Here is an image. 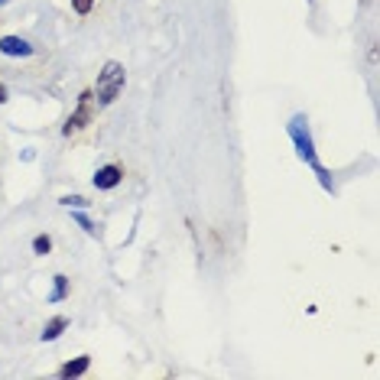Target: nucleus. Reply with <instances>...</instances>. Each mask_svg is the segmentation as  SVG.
<instances>
[{"mask_svg":"<svg viewBox=\"0 0 380 380\" xmlns=\"http://www.w3.org/2000/svg\"><path fill=\"white\" fill-rule=\"evenodd\" d=\"M127 85V72L121 62H107L101 72H98V82H95V101L98 105H114L117 98H121V91H124Z\"/></svg>","mask_w":380,"mask_h":380,"instance_id":"f03ea898","label":"nucleus"},{"mask_svg":"<svg viewBox=\"0 0 380 380\" xmlns=\"http://www.w3.org/2000/svg\"><path fill=\"white\" fill-rule=\"evenodd\" d=\"M124 182V169L117 166V162H107V166H101V169L95 172V189L107 192V189H117Z\"/></svg>","mask_w":380,"mask_h":380,"instance_id":"20e7f679","label":"nucleus"},{"mask_svg":"<svg viewBox=\"0 0 380 380\" xmlns=\"http://www.w3.org/2000/svg\"><path fill=\"white\" fill-rule=\"evenodd\" d=\"M62 205H66V208H88V199H82V195H66Z\"/></svg>","mask_w":380,"mask_h":380,"instance_id":"f8f14e48","label":"nucleus"},{"mask_svg":"<svg viewBox=\"0 0 380 380\" xmlns=\"http://www.w3.org/2000/svg\"><path fill=\"white\" fill-rule=\"evenodd\" d=\"M289 140L296 143V153H299V160H305L309 166H312L315 172H319V179H322V185L325 189H332V179H328V172L319 166V156H315V143H312V137H309V127H305V117L303 114H296L293 121H289Z\"/></svg>","mask_w":380,"mask_h":380,"instance_id":"f257e3e1","label":"nucleus"},{"mask_svg":"<svg viewBox=\"0 0 380 380\" xmlns=\"http://www.w3.org/2000/svg\"><path fill=\"white\" fill-rule=\"evenodd\" d=\"M88 364H91V358L82 354V358H75V361L62 364V367H59V377H82V374L88 371Z\"/></svg>","mask_w":380,"mask_h":380,"instance_id":"423d86ee","label":"nucleus"},{"mask_svg":"<svg viewBox=\"0 0 380 380\" xmlns=\"http://www.w3.org/2000/svg\"><path fill=\"white\" fill-rule=\"evenodd\" d=\"M33 250H36V254H39V257H46V254H49V250H52V241H49V238H46V234H39V238H36V241H33Z\"/></svg>","mask_w":380,"mask_h":380,"instance_id":"9b49d317","label":"nucleus"},{"mask_svg":"<svg viewBox=\"0 0 380 380\" xmlns=\"http://www.w3.org/2000/svg\"><path fill=\"white\" fill-rule=\"evenodd\" d=\"M66 325H68L66 315H56V319H52V322L46 325V332H43V342H56L59 335H62V328H66Z\"/></svg>","mask_w":380,"mask_h":380,"instance_id":"0eeeda50","label":"nucleus"},{"mask_svg":"<svg viewBox=\"0 0 380 380\" xmlns=\"http://www.w3.org/2000/svg\"><path fill=\"white\" fill-rule=\"evenodd\" d=\"M72 10H75L78 17H88L95 10V0H72Z\"/></svg>","mask_w":380,"mask_h":380,"instance_id":"9d476101","label":"nucleus"},{"mask_svg":"<svg viewBox=\"0 0 380 380\" xmlns=\"http://www.w3.org/2000/svg\"><path fill=\"white\" fill-rule=\"evenodd\" d=\"M66 296H68V276H56V293L49 296V299H52V303H62Z\"/></svg>","mask_w":380,"mask_h":380,"instance_id":"6e6552de","label":"nucleus"},{"mask_svg":"<svg viewBox=\"0 0 380 380\" xmlns=\"http://www.w3.org/2000/svg\"><path fill=\"white\" fill-rule=\"evenodd\" d=\"M75 221H78V228H85L88 231V234H95V221H91V218H88V215H85V211H82V208H75Z\"/></svg>","mask_w":380,"mask_h":380,"instance_id":"1a4fd4ad","label":"nucleus"},{"mask_svg":"<svg viewBox=\"0 0 380 380\" xmlns=\"http://www.w3.org/2000/svg\"><path fill=\"white\" fill-rule=\"evenodd\" d=\"M91 121H95V95H91V91H85V95L78 98V111L66 121V137H72V133H78V130H85Z\"/></svg>","mask_w":380,"mask_h":380,"instance_id":"7ed1b4c3","label":"nucleus"},{"mask_svg":"<svg viewBox=\"0 0 380 380\" xmlns=\"http://www.w3.org/2000/svg\"><path fill=\"white\" fill-rule=\"evenodd\" d=\"M3 101H7V88L0 85V105H3Z\"/></svg>","mask_w":380,"mask_h":380,"instance_id":"ddd939ff","label":"nucleus"},{"mask_svg":"<svg viewBox=\"0 0 380 380\" xmlns=\"http://www.w3.org/2000/svg\"><path fill=\"white\" fill-rule=\"evenodd\" d=\"M0 52L3 56H33V46L20 36H3L0 39Z\"/></svg>","mask_w":380,"mask_h":380,"instance_id":"39448f33","label":"nucleus"}]
</instances>
